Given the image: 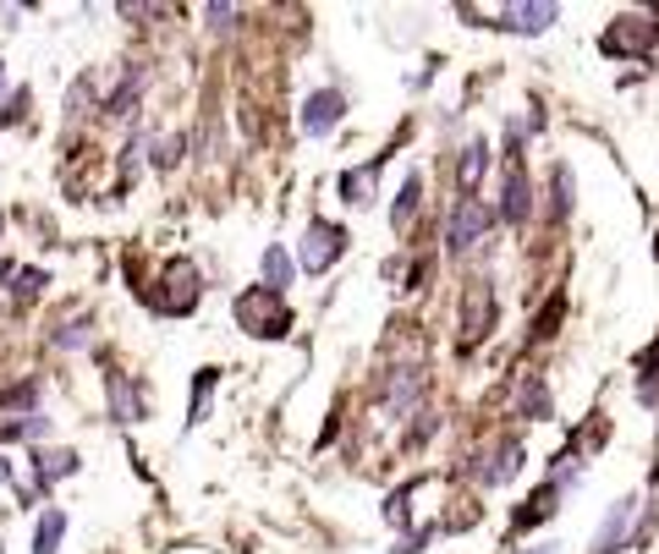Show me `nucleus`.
<instances>
[{
  "label": "nucleus",
  "instance_id": "1",
  "mask_svg": "<svg viewBox=\"0 0 659 554\" xmlns=\"http://www.w3.org/2000/svg\"><path fill=\"white\" fill-rule=\"evenodd\" d=\"M237 324L253 335V341H286L292 335V302L270 285H248L237 302H231Z\"/></svg>",
  "mask_w": 659,
  "mask_h": 554
},
{
  "label": "nucleus",
  "instance_id": "2",
  "mask_svg": "<svg viewBox=\"0 0 659 554\" xmlns=\"http://www.w3.org/2000/svg\"><path fill=\"white\" fill-rule=\"evenodd\" d=\"M198 296H203V275H198V264H192L187 253L165 259L160 291L149 296V307H155V313H165V318H187V313L198 307Z\"/></svg>",
  "mask_w": 659,
  "mask_h": 554
},
{
  "label": "nucleus",
  "instance_id": "3",
  "mask_svg": "<svg viewBox=\"0 0 659 554\" xmlns=\"http://www.w3.org/2000/svg\"><path fill=\"white\" fill-rule=\"evenodd\" d=\"M494 318H500V307H494V280L490 275L468 280V285H462V307H457V324H462V330H457V346H462V352L484 346Z\"/></svg>",
  "mask_w": 659,
  "mask_h": 554
},
{
  "label": "nucleus",
  "instance_id": "4",
  "mask_svg": "<svg viewBox=\"0 0 659 554\" xmlns=\"http://www.w3.org/2000/svg\"><path fill=\"white\" fill-rule=\"evenodd\" d=\"M655 44H659L655 11H621V17L599 33V50H605L610 61H638V55H649Z\"/></svg>",
  "mask_w": 659,
  "mask_h": 554
},
{
  "label": "nucleus",
  "instance_id": "5",
  "mask_svg": "<svg viewBox=\"0 0 659 554\" xmlns=\"http://www.w3.org/2000/svg\"><path fill=\"white\" fill-rule=\"evenodd\" d=\"M494 226V209L479 198V192H457V203H451V220H446V248L462 259V253H473L479 242H484V231Z\"/></svg>",
  "mask_w": 659,
  "mask_h": 554
},
{
  "label": "nucleus",
  "instance_id": "6",
  "mask_svg": "<svg viewBox=\"0 0 659 554\" xmlns=\"http://www.w3.org/2000/svg\"><path fill=\"white\" fill-rule=\"evenodd\" d=\"M341 253H346V226H335V220H314L308 231H303V270L308 275H330V264H341Z\"/></svg>",
  "mask_w": 659,
  "mask_h": 554
},
{
  "label": "nucleus",
  "instance_id": "7",
  "mask_svg": "<svg viewBox=\"0 0 659 554\" xmlns=\"http://www.w3.org/2000/svg\"><path fill=\"white\" fill-rule=\"evenodd\" d=\"M638 516H644V494H621L610 511H605V522H599V539H594V554H616L632 544V527H638Z\"/></svg>",
  "mask_w": 659,
  "mask_h": 554
},
{
  "label": "nucleus",
  "instance_id": "8",
  "mask_svg": "<svg viewBox=\"0 0 659 554\" xmlns=\"http://www.w3.org/2000/svg\"><path fill=\"white\" fill-rule=\"evenodd\" d=\"M561 22V6L550 0H511V6H494V28L505 33H550Z\"/></svg>",
  "mask_w": 659,
  "mask_h": 554
},
{
  "label": "nucleus",
  "instance_id": "9",
  "mask_svg": "<svg viewBox=\"0 0 659 554\" xmlns=\"http://www.w3.org/2000/svg\"><path fill=\"white\" fill-rule=\"evenodd\" d=\"M505 226H522L527 215H533V187H527V170H522V159H505L500 165V209H494Z\"/></svg>",
  "mask_w": 659,
  "mask_h": 554
},
{
  "label": "nucleus",
  "instance_id": "10",
  "mask_svg": "<svg viewBox=\"0 0 659 554\" xmlns=\"http://www.w3.org/2000/svg\"><path fill=\"white\" fill-rule=\"evenodd\" d=\"M105 407H111V417L122 422V428H133V422H144L149 417V407H144V385L133 379V374H105Z\"/></svg>",
  "mask_w": 659,
  "mask_h": 554
},
{
  "label": "nucleus",
  "instance_id": "11",
  "mask_svg": "<svg viewBox=\"0 0 659 554\" xmlns=\"http://www.w3.org/2000/svg\"><path fill=\"white\" fill-rule=\"evenodd\" d=\"M341 116H346V94H341V88H320V94H308V105H303V133H308V138H330V133L341 127Z\"/></svg>",
  "mask_w": 659,
  "mask_h": 554
},
{
  "label": "nucleus",
  "instance_id": "12",
  "mask_svg": "<svg viewBox=\"0 0 659 554\" xmlns=\"http://www.w3.org/2000/svg\"><path fill=\"white\" fill-rule=\"evenodd\" d=\"M379 154L374 159H363V165H352V170H341V181H335V192H341V203H352V209H363V203H374V187H379Z\"/></svg>",
  "mask_w": 659,
  "mask_h": 554
},
{
  "label": "nucleus",
  "instance_id": "13",
  "mask_svg": "<svg viewBox=\"0 0 659 554\" xmlns=\"http://www.w3.org/2000/svg\"><path fill=\"white\" fill-rule=\"evenodd\" d=\"M418 215H423V170H407V181H401V192L390 203V231L396 237H412V220Z\"/></svg>",
  "mask_w": 659,
  "mask_h": 554
},
{
  "label": "nucleus",
  "instance_id": "14",
  "mask_svg": "<svg viewBox=\"0 0 659 554\" xmlns=\"http://www.w3.org/2000/svg\"><path fill=\"white\" fill-rule=\"evenodd\" d=\"M418 396H423V374H418V368H390V379H385L379 401H385L396 417H407L412 407H418Z\"/></svg>",
  "mask_w": 659,
  "mask_h": 554
},
{
  "label": "nucleus",
  "instance_id": "15",
  "mask_svg": "<svg viewBox=\"0 0 659 554\" xmlns=\"http://www.w3.org/2000/svg\"><path fill=\"white\" fill-rule=\"evenodd\" d=\"M516 467H522V445H516V439H500L490 456H484V467H473V478H479L484 489H500V483L516 478Z\"/></svg>",
  "mask_w": 659,
  "mask_h": 554
},
{
  "label": "nucleus",
  "instance_id": "16",
  "mask_svg": "<svg viewBox=\"0 0 659 554\" xmlns=\"http://www.w3.org/2000/svg\"><path fill=\"white\" fill-rule=\"evenodd\" d=\"M72 472H77V450H39L33 456V494H50Z\"/></svg>",
  "mask_w": 659,
  "mask_h": 554
},
{
  "label": "nucleus",
  "instance_id": "17",
  "mask_svg": "<svg viewBox=\"0 0 659 554\" xmlns=\"http://www.w3.org/2000/svg\"><path fill=\"white\" fill-rule=\"evenodd\" d=\"M516 417H527V422H550V417H555L550 385H544L538 374H527V379H522V390H516Z\"/></svg>",
  "mask_w": 659,
  "mask_h": 554
},
{
  "label": "nucleus",
  "instance_id": "18",
  "mask_svg": "<svg viewBox=\"0 0 659 554\" xmlns=\"http://www.w3.org/2000/svg\"><path fill=\"white\" fill-rule=\"evenodd\" d=\"M638 401H644L649 412H659V335L638 352Z\"/></svg>",
  "mask_w": 659,
  "mask_h": 554
},
{
  "label": "nucleus",
  "instance_id": "19",
  "mask_svg": "<svg viewBox=\"0 0 659 554\" xmlns=\"http://www.w3.org/2000/svg\"><path fill=\"white\" fill-rule=\"evenodd\" d=\"M259 264H264V285H270V291H281V296H286V285H292V280H297V259H292V253H286V248H281V242H270V248H264V259H259Z\"/></svg>",
  "mask_w": 659,
  "mask_h": 554
},
{
  "label": "nucleus",
  "instance_id": "20",
  "mask_svg": "<svg viewBox=\"0 0 659 554\" xmlns=\"http://www.w3.org/2000/svg\"><path fill=\"white\" fill-rule=\"evenodd\" d=\"M484 170H490V148L484 143H468L462 159H457V192H479Z\"/></svg>",
  "mask_w": 659,
  "mask_h": 554
},
{
  "label": "nucleus",
  "instance_id": "21",
  "mask_svg": "<svg viewBox=\"0 0 659 554\" xmlns=\"http://www.w3.org/2000/svg\"><path fill=\"white\" fill-rule=\"evenodd\" d=\"M555 500H561V483H544V489H538V494H533V500H527V505H522L516 516H511V527H516V533L538 527L544 516H555Z\"/></svg>",
  "mask_w": 659,
  "mask_h": 554
},
{
  "label": "nucleus",
  "instance_id": "22",
  "mask_svg": "<svg viewBox=\"0 0 659 554\" xmlns=\"http://www.w3.org/2000/svg\"><path fill=\"white\" fill-rule=\"evenodd\" d=\"M215 385H220V368H198V379H192V401H187V428H198V422L209 417Z\"/></svg>",
  "mask_w": 659,
  "mask_h": 554
},
{
  "label": "nucleus",
  "instance_id": "23",
  "mask_svg": "<svg viewBox=\"0 0 659 554\" xmlns=\"http://www.w3.org/2000/svg\"><path fill=\"white\" fill-rule=\"evenodd\" d=\"M138 94H144V66H127V77H122V88L105 100V116H133V105H138Z\"/></svg>",
  "mask_w": 659,
  "mask_h": 554
},
{
  "label": "nucleus",
  "instance_id": "24",
  "mask_svg": "<svg viewBox=\"0 0 659 554\" xmlns=\"http://www.w3.org/2000/svg\"><path fill=\"white\" fill-rule=\"evenodd\" d=\"M61 539H66V511H44L33 527V554H55Z\"/></svg>",
  "mask_w": 659,
  "mask_h": 554
},
{
  "label": "nucleus",
  "instance_id": "25",
  "mask_svg": "<svg viewBox=\"0 0 659 554\" xmlns=\"http://www.w3.org/2000/svg\"><path fill=\"white\" fill-rule=\"evenodd\" d=\"M572 203H577V176H572V165L561 159V165H555V203H550V220L561 226V220L572 215Z\"/></svg>",
  "mask_w": 659,
  "mask_h": 554
},
{
  "label": "nucleus",
  "instance_id": "26",
  "mask_svg": "<svg viewBox=\"0 0 659 554\" xmlns=\"http://www.w3.org/2000/svg\"><path fill=\"white\" fill-rule=\"evenodd\" d=\"M88 341H94V318H88V313H77V318H61V324H55V346L83 352Z\"/></svg>",
  "mask_w": 659,
  "mask_h": 554
},
{
  "label": "nucleus",
  "instance_id": "27",
  "mask_svg": "<svg viewBox=\"0 0 659 554\" xmlns=\"http://www.w3.org/2000/svg\"><path fill=\"white\" fill-rule=\"evenodd\" d=\"M50 433V417L28 412L22 422H0V445H22V439H44Z\"/></svg>",
  "mask_w": 659,
  "mask_h": 554
},
{
  "label": "nucleus",
  "instance_id": "28",
  "mask_svg": "<svg viewBox=\"0 0 659 554\" xmlns=\"http://www.w3.org/2000/svg\"><path fill=\"white\" fill-rule=\"evenodd\" d=\"M44 285H50L44 270H17V275H11V296H17V302H33Z\"/></svg>",
  "mask_w": 659,
  "mask_h": 554
},
{
  "label": "nucleus",
  "instance_id": "29",
  "mask_svg": "<svg viewBox=\"0 0 659 554\" xmlns=\"http://www.w3.org/2000/svg\"><path fill=\"white\" fill-rule=\"evenodd\" d=\"M11 407H28V412H33V407H39V385H33V379H28V385H11V390L0 396V412H11Z\"/></svg>",
  "mask_w": 659,
  "mask_h": 554
},
{
  "label": "nucleus",
  "instance_id": "30",
  "mask_svg": "<svg viewBox=\"0 0 659 554\" xmlns=\"http://www.w3.org/2000/svg\"><path fill=\"white\" fill-rule=\"evenodd\" d=\"M203 17H209V28H215V33H226V28L237 22V6H203Z\"/></svg>",
  "mask_w": 659,
  "mask_h": 554
},
{
  "label": "nucleus",
  "instance_id": "31",
  "mask_svg": "<svg viewBox=\"0 0 659 554\" xmlns=\"http://www.w3.org/2000/svg\"><path fill=\"white\" fill-rule=\"evenodd\" d=\"M22 116H28V88H22V94H11V100H6V111H0V122H6V127H17V122H22Z\"/></svg>",
  "mask_w": 659,
  "mask_h": 554
},
{
  "label": "nucleus",
  "instance_id": "32",
  "mask_svg": "<svg viewBox=\"0 0 659 554\" xmlns=\"http://www.w3.org/2000/svg\"><path fill=\"white\" fill-rule=\"evenodd\" d=\"M11 275H17V264H11V259H0V285H6Z\"/></svg>",
  "mask_w": 659,
  "mask_h": 554
},
{
  "label": "nucleus",
  "instance_id": "33",
  "mask_svg": "<svg viewBox=\"0 0 659 554\" xmlns=\"http://www.w3.org/2000/svg\"><path fill=\"white\" fill-rule=\"evenodd\" d=\"M0 483H11V467H6V456H0Z\"/></svg>",
  "mask_w": 659,
  "mask_h": 554
},
{
  "label": "nucleus",
  "instance_id": "34",
  "mask_svg": "<svg viewBox=\"0 0 659 554\" xmlns=\"http://www.w3.org/2000/svg\"><path fill=\"white\" fill-rule=\"evenodd\" d=\"M0 220H6V215H0Z\"/></svg>",
  "mask_w": 659,
  "mask_h": 554
},
{
  "label": "nucleus",
  "instance_id": "35",
  "mask_svg": "<svg viewBox=\"0 0 659 554\" xmlns=\"http://www.w3.org/2000/svg\"><path fill=\"white\" fill-rule=\"evenodd\" d=\"M655 253H659V248H655Z\"/></svg>",
  "mask_w": 659,
  "mask_h": 554
}]
</instances>
